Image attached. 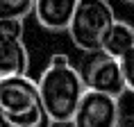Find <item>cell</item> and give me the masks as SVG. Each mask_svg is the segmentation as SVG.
Here are the masks:
<instances>
[{"label": "cell", "instance_id": "6da1fadb", "mask_svg": "<svg viewBox=\"0 0 134 127\" xmlns=\"http://www.w3.org/2000/svg\"><path fill=\"white\" fill-rule=\"evenodd\" d=\"M39 86V98L48 113V118L55 123H71L75 107H77L84 82L80 71L71 63L68 55H52L46 71L36 79Z\"/></svg>", "mask_w": 134, "mask_h": 127}, {"label": "cell", "instance_id": "52a82bcc", "mask_svg": "<svg viewBox=\"0 0 134 127\" xmlns=\"http://www.w3.org/2000/svg\"><path fill=\"white\" fill-rule=\"evenodd\" d=\"M30 68V52L23 39L0 32V77L23 75Z\"/></svg>", "mask_w": 134, "mask_h": 127}, {"label": "cell", "instance_id": "30bf717a", "mask_svg": "<svg viewBox=\"0 0 134 127\" xmlns=\"http://www.w3.org/2000/svg\"><path fill=\"white\" fill-rule=\"evenodd\" d=\"M120 71H123V79H125V89L134 93V45L127 50L125 55L118 57Z\"/></svg>", "mask_w": 134, "mask_h": 127}, {"label": "cell", "instance_id": "ba28073f", "mask_svg": "<svg viewBox=\"0 0 134 127\" xmlns=\"http://www.w3.org/2000/svg\"><path fill=\"white\" fill-rule=\"evenodd\" d=\"M132 45H134V27L127 21H118V18H116V21L111 23L109 32L105 34V39H102V48L100 50L118 59V57L125 55Z\"/></svg>", "mask_w": 134, "mask_h": 127}, {"label": "cell", "instance_id": "7c38bea8", "mask_svg": "<svg viewBox=\"0 0 134 127\" xmlns=\"http://www.w3.org/2000/svg\"><path fill=\"white\" fill-rule=\"evenodd\" d=\"M114 127H134V116H125V113H120Z\"/></svg>", "mask_w": 134, "mask_h": 127}, {"label": "cell", "instance_id": "4fadbf2b", "mask_svg": "<svg viewBox=\"0 0 134 127\" xmlns=\"http://www.w3.org/2000/svg\"><path fill=\"white\" fill-rule=\"evenodd\" d=\"M125 2H130V5H134V0H125Z\"/></svg>", "mask_w": 134, "mask_h": 127}, {"label": "cell", "instance_id": "277c9868", "mask_svg": "<svg viewBox=\"0 0 134 127\" xmlns=\"http://www.w3.org/2000/svg\"><path fill=\"white\" fill-rule=\"evenodd\" d=\"M89 55L91 57L84 61L82 71H80L84 89L109 93L114 98H120L127 89H125V79H123V71H120L118 59L102 52V50L89 52Z\"/></svg>", "mask_w": 134, "mask_h": 127}, {"label": "cell", "instance_id": "9c48e42d", "mask_svg": "<svg viewBox=\"0 0 134 127\" xmlns=\"http://www.w3.org/2000/svg\"><path fill=\"white\" fill-rule=\"evenodd\" d=\"M34 0H0V21L2 18H27L32 14Z\"/></svg>", "mask_w": 134, "mask_h": 127}, {"label": "cell", "instance_id": "5b68a950", "mask_svg": "<svg viewBox=\"0 0 134 127\" xmlns=\"http://www.w3.org/2000/svg\"><path fill=\"white\" fill-rule=\"evenodd\" d=\"M120 98H114L109 93H100L84 89L80 98L75 113L71 118L73 127H114L120 116Z\"/></svg>", "mask_w": 134, "mask_h": 127}, {"label": "cell", "instance_id": "8992f818", "mask_svg": "<svg viewBox=\"0 0 134 127\" xmlns=\"http://www.w3.org/2000/svg\"><path fill=\"white\" fill-rule=\"evenodd\" d=\"M75 5H77V0H34L32 14L43 30L64 32L71 23Z\"/></svg>", "mask_w": 134, "mask_h": 127}, {"label": "cell", "instance_id": "7a4b0ae2", "mask_svg": "<svg viewBox=\"0 0 134 127\" xmlns=\"http://www.w3.org/2000/svg\"><path fill=\"white\" fill-rule=\"evenodd\" d=\"M114 21L116 14L107 0H77L66 32L77 50L98 52Z\"/></svg>", "mask_w": 134, "mask_h": 127}, {"label": "cell", "instance_id": "3957f363", "mask_svg": "<svg viewBox=\"0 0 134 127\" xmlns=\"http://www.w3.org/2000/svg\"><path fill=\"white\" fill-rule=\"evenodd\" d=\"M41 105L36 79L23 75L0 77V118H16L36 111Z\"/></svg>", "mask_w": 134, "mask_h": 127}, {"label": "cell", "instance_id": "8fae6325", "mask_svg": "<svg viewBox=\"0 0 134 127\" xmlns=\"http://www.w3.org/2000/svg\"><path fill=\"white\" fill-rule=\"evenodd\" d=\"M0 32H2V34H9V36L23 39V32H25L23 18H2V21H0Z\"/></svg>", "mask_w": 134, "mask_h": 127}]
</instances>
